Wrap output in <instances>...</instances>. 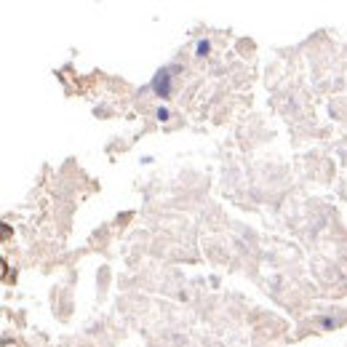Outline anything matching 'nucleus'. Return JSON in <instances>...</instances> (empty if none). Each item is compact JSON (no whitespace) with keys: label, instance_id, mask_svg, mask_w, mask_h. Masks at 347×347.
Listing matches in <instances>:
<instances>
[{"label":"nucleus","instance_id":"f03ea898","mask_svg":"<svg viewBox=\"0 0 347 347\" xmlns=\"http://www.w3.org/2000/svg\"><path fill=\"white\" fill-rule=\"evenodd\" d=\"M209 53V43H198V56H206Z\"/></svg>","mask_w":347,"mask_h":347},{"label":"nucleus","instance_id":"f257e3e1","mask_svg":"<svg viewBox=\"0 0 347 347\" xmlns=\"http://www.w3.org/2000/svg\"><path fill=\"white\" fill-rule=\"evenodd\" d=\"M152 86H155V91L160 96H168V70L158 72V78H155V83H152Z\"/></svg>","mask_w":347,"mask_h":347}]
</instances>
